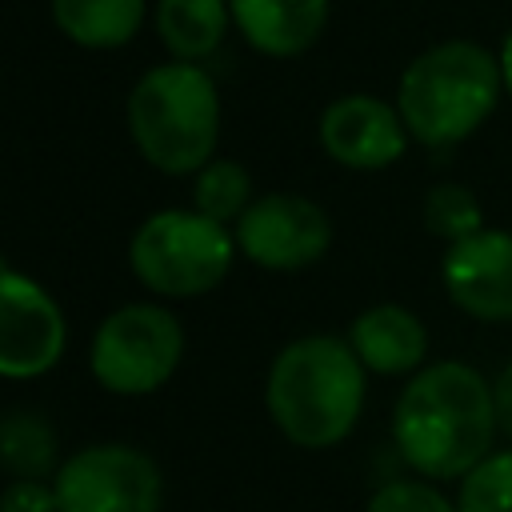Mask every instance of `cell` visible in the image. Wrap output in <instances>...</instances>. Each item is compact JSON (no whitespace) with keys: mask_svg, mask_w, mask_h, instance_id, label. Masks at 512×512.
Listing matches in <instances>:
<instances>
[{"mask_svg":"<svg viewBox=\"0 0 512 512\" xmlns=\"http://www.w3.org/2000/svg\"><path fill=\"white\" fill-rule=\"evenodd\" d=\"M456 512H512V448L492 452L464 476Z\"/></svg>","mask_w":512,"mask_h":512,"instance_id":"cell-19","label":"cell"},{"mask_svg":"<svg viewBox=\"0 0 512 512\" xmlns=\"http://www.w3.org/2000/svg\"><path fill=\"white\" fill-rule=\"evenodd\" d=\"M92 376L116 396L156 392L184 356V328L160 304H124L92 336Z\"/></svg>","mask_w":512,"mask_h":512,"instance_id":"cell-6","label":"cell"},{"mask_svg":"<svg viewBox=\"0 0 512 512\" xmlns=\"http://www.w3.org/2000/svg\"><path fill=\"white\" fill-rule=\"evenodd\" d=\"M228 8L244 40L276 60L308 52L328 24V0H228Z\"/></svg>","mask_w":512,"mask_h":512,"instance_id":"cell-12","label":"cell"},{"mask_svg":"<svg viewBox=\"0 0 512 512\" xmlns=\"http://www.w3.org/2000/svg\"><path fill=\"white\" fill-rule=\"evenodd\" d=\"M496 428L492 384L464 360L420 368L392 408L400 456L432 480H464L480 460L492 456L488 448Z\"/></svg>","mask_w":512,"mask_h":512,"instance_id":"cell-1","label":"cell"},{"mask_svg":"<svg viewBox=\"0 0 512 512\" xmlns=\"http://www.w3.org/2000/svg\"><path fill=\"white\" fill-rule=\"evenodd\" d=\"M368 512H456V508L420 480H392L376 488V496L368 500Z\"/></svg>","mask_w":512,"mask_h":512,"instance_id":"cell-20","label":"cell"},{"mask_svg":"<svg viewBox=\"0 0 512 512\" xmlns=\"http://www.w3.org/2000/svg\"><path fill=\"white\" fill-rule=\"evenodd\" d=\"M152 20H156V36L164 40V48L176 60L196 64L220 48L232 8L228 0H156Z\"/></svg>","mask_w":512,"mask_h":512,"instance_id":"cell-14","label":"cell"},{"mask_svg":"<svg viewBox=\"0 0 512 512\" xmlns=\"http://www.w3.org/2000/svg\"><path fill=\"white\" fill-rule=\"evenodd\" d=\"M128 132L140 156L168 172H200L220 136V96L200 64H156L128 92Z\"/></svg>","mask_w":512,"mask_h":512,"instance_id":"cell-4","label":"cell"},{"mask_svg":"<svg viewBox=\"0 0 512 512\" xmlns=\"http://www.w3.org/2000/svg\"><path fill=\"white\" fill-rule=\"evenodd\" d=\"M232 256L236 236H228L224 224L200 216L196 208H168L148 216L128 244V264L136 280L168 300L212 292L228 276Z\"/></svg>","mask_w":512,"mask_h":512,"instance_id":"cell-5","label":"cell"},{"mask_svg":"<svg viewBox=\"0 0 512 512\" xmlns=\"http://www.w3.org/2000/svg\"><path fill=\"white\" fill-rule=\"evenodd\" d=\"M504 88L500 60L472 40L424 48L400 76L396 112L420 144L444 148L472 136L496 108Z\"/></svg>","mask_w":512,"mask_h":512,"instance_id":"cell-3","label":"cell"},{"mask_svg":"<svg viewBox=\"0 0 512 512\" xmlns=\"http://www.w3.org/2000/svg\"><path fill=\"white\" fill-rule=\"evenodd\" d=\"M320 144L336 164L356 172H376L400 160L408 144V128L392 104L352 92L320 112Z\"/></svg>","mask_w":512,"mask_h":512,"instance_id":"cell-11","label":"cell"},{"mask_svg":"<svg viewBox=\"0 0 512 512\" xmlns=\"http://www.w3.org/2000/svg\"><path fill=\"white\" fill-rule=\"evenodd\" d=\"M424 224H428L432 236L456 244V240H464V236H472V232L484 228L480 224V200L464 184L444 180V184H436L424 196Z\"/></svg>","mask_w":512,"mask_h":512,"instance_id":"cell-18","label":"cell"},{"mask_svg":"<svg viewBox=\"0 0 512 512\" xmlns=\"http://www.w3.org/2000/svg\"><path fill=\"white\" fill-rule=\"evenodd\" d=\"M332 244V220L324 208L296 192H268L236 220V248L268 272H300L316 264Z\"/></svg>","mask_w":512,"mask_h":512,"instance_id":"cell-8","label":"cell"},{"mask_svg":"<svg viewBox=\"0 0 512 512\" xmlns=\"http://www.w3.org/2000/svg\"><path fill=\"white\" fill-rule=\"evenodd\" d=\"M500 76H504V92L512 96V28H508V36H504V44H500Z\"/></svg>","mask_w":512,"mask_h":512,"instance_id":"cell-23","label":"cell"},{"mask_svg":"<svg viewBox=\"0 0 512 512\" xmlns=\"http://www.w3.org/2000/svg\"><path fill=\"white\" fill-rule=\"evenodd\" d=\"M0 456L16 480H40L56 468V432L40 412H8L0 420Z\"/></svg>","mask_w":512,"mask_h":512,"instance_id":"cell-16","label":"cell"},{"mask_svg":"<svg viewBox=\"0 0 512 512\" xmlns=\"http://www.w3.org/2000/svg\"><path fill=\"white\" fill-rule=\"evenodd\" d=\"M348 344L368 372L404 376L420 368L428 352V332L404 304H372L352 320Z\"/></svg>","mask_w":512,"mask_h":512,"instance_id":"cell-13","label":"cell"},{"mask_svg":"<svg viewBox=\"0 0 512 512\" xmlns=\"http://www.w3.org/2000/svg\"><path fill=\"white\" fill-rule=\"evenodd\" d=\"M364 364L340 336H300L268 368V416L300 448L340 444L364 408Z\"/></svg>","mask_w":512,"mask_h":512,"instance_id":"cell-2","label":"cell"},{"mask_svg":"<svg viewBox=\"0 0 512 512\" xmlns=\"http://www.w3.org/2000/svg\"><path fill=\"white\" fill-rule=\"evenodd\" d=\"M492 396H496V424H500L504 436H512V360H508L504 372L496 376Z\"/></svg>","mask_w":512,"mask_h":512,"instance_id":"cell-22","label":"cell"},{"mask_svg":"<svg viewBox=\"0 0 512 512\" xmlns=\"http://www.w3.org/2000/svg\"><path fill=\"white\" fill-rule=\"evenodd\" d=\"M192 204L200 216L216 220V224H228V220H240L252 204V180H248V168L236 164V160H208L200 172H196V184H192Z\"/></svg>","mask_w":512,"mask_h":512,"instance_id":"cell-17","label":"cell"},{"mask_svg":"<svg viewBox=\"0 0 512 512\" xmlns=\"http://www.w3.org/2000/svg\"><path fill=\"white\" fill-rule=\"evenodd\" d=\"M0 512H60V500L44 480H12L0 496Z\"/></svg>","mask_w":512,"mask_h":512,"instance_id":"cell-21","label":"cell"},{"mask_svg":"<svg viewBox=\"0 0 512 512\" xmlns=\"http://www.w3.org/2000/svg\"><path fill=\"white\" fill-rule=\"evenodd\" d=\"M68 340L60 304L24 272L4 268L0 280V376L36 380L56 368Z\"/></svg>","mask_w":512,"mask_h":512,"instance_id":"cell-9","label":"cell"},{"mask_svg":"<svg viewBox=\"0 0 512 512\" xmlns=\"http://www.w3.org/2000/svg\"><path fill=\"white\" fill-rule=\"evenodd\" d=\"M452 304L476 320H512V232L480 228L448 244L440 264Z\"/></svg>","mask_w":512,"mask_h":512,"instance_id":"cell-10","label":"cell"},{"mask_svg":"<svg viewBox=\"0 0 512 512\" xmlns=\"http://www.w3.org/2000/svg\"><path fill=\"white\" fill-rule=\"evenodd\" d=\"M60 512H160L164 480L132 444H92L56 468Z\"/></svg>","mask_w":512,"mask_h":512,"instance_id":"cell-7","label":"cell"},{"mask_svg":"<svg viewBox=\"0 0 512 512\" xmlns=\"http://www.w3.org/2000/svg\"><path fill=\"white\" fill-rule=\"evenodd\" d=\"M56 28L80 48H120L144 24V0H52Z\"/></svg>","mask_w":512,"mask_h":512,"instance_id":"cell-15","label":"cell"}]
</instances>
